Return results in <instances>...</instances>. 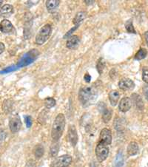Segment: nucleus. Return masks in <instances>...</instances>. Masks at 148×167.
Returning <instances> with one entry per match:
<instances>
[{
  "label": "nucleus",
  "mask_w": 148,
  "mask_h": 167,
  "mask_svg": "<svg viewBox=\"0 0 148 167\" xmlns=\"http://www.w3.org/2000/svg\"><path fill=\"white\" fill-rule=\"evenodd\" d=\"M99 142L105 143L106 145L110 144L112 142V134L111 131L108 129H103L100 133V140Z\"/></svg>",
  "instance_id": "0eeeda50"
},
{
  "label": "nucleus",
  "mask_w": 148,
  "mask_h": 167,
  "mask_svg": "<svg viewBox=\"0 0 148 167\" xmlns=\"http://www.w3.org/2000/svg\"><path fill=\"white\" fill-rule=\"evenodd\" d=\"M112 117V110L105 109L102 113V120L105 123H108Z\"/></svg>",
  "instance_id": "4be33fe9"
},
{
  "label": "nucleus",
  "mask_w": 148,
  "mask_h": 167,
  "mask_svg": "<svg viewBox=\"0 0 148 167\" xmlns=\"http://www.w3.org/2000/svg\"><path fill=\"white\" fill-rule=\"evenodd\" d=\"M13 13V7L12 5H8V4H6V5H3V6L2 7V8L0 9V16H2L4 17L10 16Z\"/></svg>",
  "instance_id": "4468645a"
},
{
  "label": "nucleus",
  "mask_w": 148,
  "mask_h": 167,
  "mask_svg": "<svg viewBox=\"0 0 148 167\" xmlns=\"http://www.w3.org/2000/svg\"><path fill=\"white\" fill-rule=\"evenodd\" d=\"M145 40L146 42H147V45L148 46V31H147L145 33Z\"/></svg>",
  "instance_id": "c9c22d12"
},
{
  "label": "nucleus",
  "mask_w": 148,
  "mask_h": 167,
  "mask_svg": "<svg viewBox=\"0 0 148 167\" xmlns=\"http://www.w3.org/2000/svg\"><path fill=\"white\" fill-rule=\"evenodd\" d=\"M86 16H87V14H86L84 11H80V12L76 13V15L74 19V21H73L75 26H79L80 23L85 19Z\"/></svg>",
  "instance_id": "a211bd4d"
},
{
  "label": "nucleus",
  "mask_w": 148,
  "mask_h": 167,
  "mask_svg": "<svg viewBox=\"0 0 148 167\" xmlns=\"http://www.w3.org/2000/svg\"><path fill=\"white\" fill-rule=\"evenodd\" d=\"M25 120L26 126L28 128H30L32 126L33 121H32V118L30 116H25Z\"/></svg>",
  "instance_id": "c756f323"
},
{
  "label": "nucleus",
  "mask_w": 148,
  "mask_h": 167,
  "mask_svg": "<svg viewBox=\"0 0 148 167\" xmlns=\"http://www.w3.org/2000/svg\"><path fill=\"white\" fill-rule=\"evenodd\" d=\"M17 69V67L16 65H15V66H11V67H8V68L4 69V70H2L0 72V73L1 74H4V73H8L10 72H13V71L16 70Z\"/></svg>",
  "instance_id": "cd10ccee"
},
{
  "label": "nucleus",
  "mask_w": 148,
  "mask_h": 167,
  "mask_svg": "<svg viewBox=\"0 0 148 167\" xmlns=\"http://www.w3.org/2000/svg\"><path fill=\"white\" fill-rule=\"evenodd\" d=\"M80 43V38L78 36H72L67 41L66 46L69 49L74 50L78 47Z\"/></svg>",
  "instance_id": "f8f14e48"
},
{
  "label": "nucleus",
  "mask_w": 148,
  "mask_h": 167,
  "mask_svg": "<svg viewBox=\"0 0 148 167\" xmlns=\"http://www.w3.org/2000/svg\"><path fill=\"white\" fill-rule=\"evenodd\" d=\"M39 55V52L36 49H32L26 53L21 58V59L17 63L16 67L17 68H23V67L28 66L34 62L38 56Z\"/></svg>",
  "instance_id": "7ed1b4c3"
},
{
  "label": "nucleus",
  "mask_w": 148,
  "mask_h": 167,
  "mask_svg": "<svg viewBox=\"0 0 148 167\" xmlns=\"http://www.w3.org/2000/svg\"><path fill=\"white\" fill-rule=\"evenodd\" d=\"M144 94H145L146 99L148 100V86L144 88Z\"/></svg>",
  "instance_id": "72a5a7b5"
},
{
  "label": "nucleus",
  "mask_w": 148,
  "mask_h": 167,
  "mask_svg": "<svg viewBox=\"0 0 148 167\" xmlns=\"http://www.w3.org/2000/svg\"><path fill=\"white\" fill-rule=\"evenodd\" d=\"M9 127L13 133H16L20 131L22 127V121H21L20 117L16 116L11 118L9 122Z\"/></svg>",
  "instance_id": "9d476101"
},
{
  "label": "nucleus",
  "mask_w": 148,
  "mask_h": 167,
  "mask_svg": "<svg viewBox=\"0 0 148 167\" xmlns=\"http://www.w3.org/2000/svg\"><path fill=\"white\" fill-rule=\"evenodd\" d=\"M51 32L52 28L51 24H47L44 25L39 30V31L38 32L37 35L36 36V43L38 45H42L43 44H45L51 36Z\"/></svg>",
  "instance_id": "20e7f679"
},
{
  "label": "nucleus",
  "mask_w": 148,
  "mask_h": 167,
  "mask_svg": "<svg viewBox=\"0 0 148 167\" xmlns=\"http://www.w3.org/2000/svg\"><path fill=\"white\" fill-rule=\"evenodd\" d=\"M147 50L145 48H141L137 52V53H136L135 55V59L136 60H141V59H144L145 58L146 56H147Z\"/></svg>",
  "instance_id": "5701e85b"
},
{
  "label": "nucleus",
  "mask_w": 148,
  "mask_h": 167,
  "mask_svg": "<svg viewBox=\"0 0 148 167\" xmlns=\"http://www.w3.org/2000/svg\"><path fill=\"white\" fill-rule=\"evenodd\" d=\"M78 28V26H75L73 28H71V29L69 30V31H68V33H67L64 36V39H68V38H70V36L75 31V30L77 29Z\"/></svg>",
  "instance_id": "7c9ffc66"
},
{
  "label": "nucleus",
  "mask_w": 148,
  "mask_h": 167,
  "mask_svg": "<svg viewBox=\"0 0 148 167\" xmlns=\"http://www.w3.org/2000/svg\"><path fill=\"white\" fill-rule=\"evenodd\" d=\"M72 162V157L68 155H61L53 160L52 167H68Z\"/></svg>",
  "instance_id": "423d86ee"
},
{
  "label": "nucleus",
  "mask_w": 148,
  "mask_h": 167,
  "mask_svg": "<svg viewBox=\"0 0 148 167\" xmlns=\"http://www.w3.org/2000/svg\"><path fill=\"white\" fill-rule=\"evenodd\" d=\"M56 105V100L53 98H47L45 100V106L47 109H51Z\"/></svg>",
  "instance_id": "393cba45"
},
{
  "label": "nucleus",
  "mask_w": 148,
  "mask_h": 167,
  "mask_svg": "<svg viewBox=\"0 0 148 167\" xmlns=\"http://www.w3.org/2000/svg\"><path fill=\"white\" fill-rule=\"evenodd\" d=\"M125 28L127 31L128 33H136V30L134 29V27L132 25V20H128V22L125 23Z\"/></svg>",
  "instance_id": "bb28decb"
},
{
  "label": "nucleus",
  "mask_w": 148,
  "mask_h": 167,
  "mask_svg": "<svg viewBox=\"0 0 148 167\" xmlns=\"http://www.w3.org/2000/svg\"><path fill=\"white\" fill-rule=\"evenodd\" d=\"M2 2H3V1H2V0H0V7H1L2 4Z\"/></svg>",
  "instance_id": "4c0bfd02"
},
{
  "label": "nucleus",
  "mask_w": 148,
  "mask_h": 167,
  "mask_svg": "<svg viewBox=\"0 0 148 167\" xmlns=\"http://www.w3.org/2000/svg\"><path fill=\"white\" fill-rule=\"evenodd\" d=\"M138 145L136 142L132 141L129 143L128 147V154L129 156H134L138 152Z\"/></svg>",
  "instance_id": "2eb2a0df"
},
{
  "label": "nucleus",
  "mask_w": 148,
  "mask_h": 167,
  "mask_svg": "<svg viewBox=\"0 0 148 167\" xmlns=\"http://www.w3.org/2000/svg\"><path fill=\"white\" fill-rule=\"evenodd\" d=\"M13 27L12 23L7 20H4L0 23V30L4 33H10L13 30Z\"/></svg>",
  "instance_id": "ddd939ff"
},
{
  "label": "nucleus",
  "mask_w": 148,
  "mask_h": 167,
  "mask_svg": "<svg viewBox=\"0 0 148 167\" xmlns=\"http://www.w3.org/2000/svg\"><path fill=\"white\" fill-rule=\"evenodd\" d=\"M59 3H60L59 0H47L46 1V7H47L48 12H53L58 7Z\"/></svg>",
  "instance_id": "f3484780"
},
{
  "label": "nucleus",
  "mask_w": 148,
  "mask_h": 167,
  "mask_svg": "<svg viewBox=\"0 0 148 167\" xmlns=\"http://www.w3.org/2000/svg\"><path fill=\"white\" fill-rule=\"evenodd\" d=\"M28 167H35V164H34L33 161L30 160L29 163H28Z\"/></svg>",
  "instance_id": "f704fd0d"
},
{
  "label": "nucleus",
  "mask_w": 148,
  "mask_h": 167,
  "mask_svg": "<svg viewBox=\"0 0 148 167\" xmlns=\"http://www.w3.org/2000/svg\"><path fill=\"white\" fill-rule=\"evenodd\" d=\"M59 145L58 143H53V145L51 147L50 149V155L51 157H56L57 154L59 153Z\"/></svg>",
  "instance_id": "b1692460"
},
{
  "label": "nucleus",
  "mask_w": 148,
  "mask_h": 167,
  "mask_svg": "<svg viewBox=\"0 0 148 167\" xmlns=\"http://www.w3.org/2000/svg\"><path fill=\"white\" fill-rule=\"evenodd\" d=\"M105 61L104 60V59L102 58L99 59L97 64V70L99 71V74L102 73L104 69H105Z\"/></svg>",
  "instance_id": "a878e982"
},
{
  "label": "nucleus",
  "mask_w": 148,
  "mask_h": 167,
  "mask_svg": "<svg viewBox=\"0 0 148 167\" xmlns=\"http://www.w3.org/2000/svg\"><path fill=\"white\" fill-rule=\"evenodd\" d=\"M85 2L87 4H93L94 1H85Z\"/></svg>",
  "instance_id": "e433bc0d"
},
{
  "label": "nucleus",
  "mask_w": 148,
  "mask_h": 167,
  "mask_svg": "<svg viewBox=\"0 0 148 167\" xmlns=\"http://www.w3.org/2000/svg\"><path fill=\"white\" fill-rule=\"evenodd\" d=\"M142 79L148 84V68H144L142 71Z\"/></svg>",
  "instance_id": "c85d7f7f"
},
{
  "label": "nucleus",
  "mask_w": 148,
  "mask_h": 167,
  "mask_svg": "<svg viewBox=\"0 0 148 167\" xmlns=\"http://www.w3.org/2000/svg\"><path fill=\"white\" fill-rule=\"evenodd\" d=\"M84 80H85V81L87 82V83H89V82L90 81V79H91V76H90V75L89 73H87L84 75Z\"/></svg>",
  "instance_id": "2f4dec72"
},
{
  "label": "nucleus",
  "mask_w": 148,
  "mask_h": 167,
  "mask_svg": "<svg viewBox=\"0 0 148 167\" xmlns=\"http://www.w3.org/2000/svg\"><path fill=\"white\" fill-rule=\"evenodd\" d=\"M97 95V89L94 86H85L80 89L78 99L84 107H87L96 101Z\"/></svg>",
  "instance_id": "f257e3e1"
},
{
  "label": "nucleus",
  "mask_w": 148,
  "mask_h": 167,
  "mask_svg": "<svg viewBox=\"0 0 148 167\" xmlns=\"http://www.w3.org/2000/svg\"><path fill=\"white\" fill-rule=\"evenodd\" d=\"M44 152H45V149H44L43 146L42 144L36 145L35 148H34V155H35L36 158H41L43 156Z\"/></svg>",
  "instance_id": "aec40b11"
},
{
  "label": "nucleus",
  "mask_w": 148,
  "mask_h": 167,
  "mask_svg": "<svg viewBox=\"0 0 148 167\" xmlns=\"http://www.w3.org/2000/svg\"><path fill=\"white\" fill-rule=\"evenodd\" d=\"M119 98H120V94L117 90H112L109 93V100L110 104L113 107H115L118 103Z\"/></svg>",
  "instance_id": "dca6fc26"
},
{
  "label": "nucleus",
  "mask_w": 148,
  "mask_h": 167,
  "mask_svg": "<svg viewBox=\"0 0 148 167\" xmlns=\"http://www.w3.org/2000/svg\"><path fill=\"white\" fill-rule=\"evenodd\" d=\"M68 137L70 144L73 147H75L78 142V134L77 131H76V126L74 125L70 126V127L68 128Z\"/></svg>",
  "instance_id": "6e6552de"
},
{
  "label": "nucleus",
  "mask_w": 148,
  "mask_h": 167,
  "mask_svg": "<svg viewBox=\"0 0 148 167\" xmlns=\"http://www.w3.org/2000/svg\"><path fill=\"white\" fill-rule=\"evenodd\" d=\"M131 97H132V101H133V102L135 103L136 106L137 107L138 109H143L144 103H143V101H142L141 96L138 95V94H132Z\"/></svg>",
  "instance_id": "6ab92c4d"
},
{
  "label": "nucleus",
  "mask_w": 148,
  "mask_h": 167,
  "mask_svg": "<svg viewBox=\"0 0 148 167\" xmlns=\"http://www.w3.org/2000/svg\"><path fill=\"white\" fill-rule=\"evenodd\" d=\"M65 126V117L60 113L56 117L51 131V137L53 141H58L62 135Z\"/></svg>",
  "instance_id": "f03ea898"
},
{
  "label": "nucleus",
  "mask_w": 148,
  "mask_h": 167,
  "mask_svg": "<svg viewBox=\"0 0 148 167\" xmlns=\"http://www.w3.org/2000/svg\"><path fill=\"white\" fill-rule=\"evenodd\" d=\"M132 106V101L130 100V98L128 97H124L121 100L119 104V110L122 112H126L128 110H130V109L131 108Z\"/></svg>",
  "instance_id": "9b49d317"
},
{
  "label": "nucleus",
  "mask_w": 148,
  "mask_h": 167,
  "mask_svg": "<svg viewBox=\"0 0 148 167\" xmlns=\"http://www.w3.org/2000/svg\"><path fill=\"white\" fill-rule=\"evenodd\" d=\"M5 45L2 43V42H0V54H2V53H3L4 51H5Z\"/></svg>",
  "instance_id": "473e14b6"
},
{
  "label": "nucleus",
  "mask_w": 148,
  "mask_h": 167,
  "mask_svg": "<svg viewBox=\"0 0 148 167\" xmlns=\"http://www.w3.org/2000/svg\"></svg>",
  "instance_id": "58836bf2"
},
{
  "label": "nucleus",
  "mask_w": 148,
  "mask_h": 167,
  "mask_svg": "<svg viewBox=\"0 0 148 167\" xmlns=\"http://www.w3.org/2000/svg\"><path fill=\"white\" fill-rule=\"evenodd\" d=\"M96 155L97 160L99 162H103L107 159L109 154V149L107 147V145L105 143L99 142L96 147Z\"/></svg>",
  "instance_id": "39448f33"
},
{
  "label": "nucleus",
  "mask_w": 148,
  "mask_h": 167,
  "mask_svg": "<svg viewBox=\"0 0 148 167\" xmlns=\"http://www.w3.org/2000/svg\"><path fill=\"white\" fill-rule=\"evenodd\" d=\"M123 165H124V156L122 152H119L115 160V166L116 167H122Z\"/></svg>",
  "instance_id": "412c9836"
},
{
  "label": "nucleus",
  "mask_w": 148,
  "mask_h": 167,
  "mask_svg": "<svg viewBox=\"0 0 148 167\" xmlns=\"http://www.w3.org/2000/svg\"><path fill=\"white\" fill-rule=\"evenodd\" d=\"M119 87L124 91H129L135 87V84L130 78H122V80L119 81Z\"/></svg>",
  "instance_id": "1a4fd4ad"
}]
</instances>
